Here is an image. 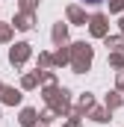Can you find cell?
Instances as JSON below:
<instances>
[{
  "mask_svg": "<svg viewBox=\"0 0 124 127\" xmlns=\"http://www.w3.org/2000/svg\"><path fill=\"white\" fill-rule=\"evenodd\" d=\"M86 3H100V0H86Z\"/></svg>",
  "mask_w": 124,
  "mask_h": 127,
  "instance_id": "cell-1",
  "label": "cell"
}]
</instances>
